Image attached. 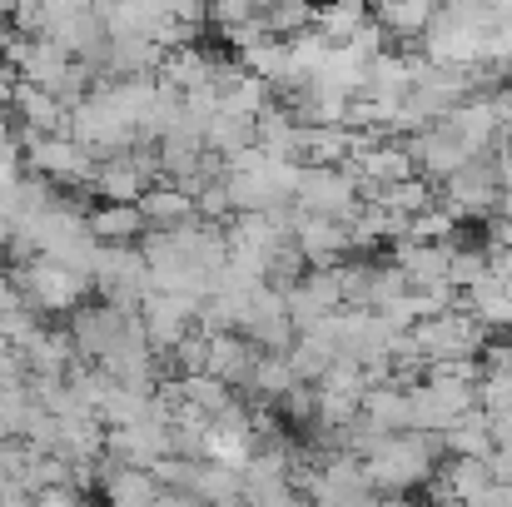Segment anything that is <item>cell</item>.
Segmentation results:
<instances>
[{"label": "cell", "mask_w": 512, "mask_h": 507, "mask_svg": "<svg viewBox=\"0 0 512 507\" xmlns=\"http://www.w3.org/2000/svg\"><path fill=\"white\" fill-rule=\"evenodd\" d=\"M378 483H388V488H408L413 478H423L428 473V443H388L378 458H373V468H368Z\"/></svg>", "instance_id": "3"}, {"label": "cell", "mask_w": 512, "mask_h": 507, "mask_svg": "<svg viewBox=\"0 0 512 507\" xmlns=\"http://www.w3.org/2000/svg\"><path fill=\"white\" fill-rule=\"evenodd\" d=\"M299 204L309 214H329V219H348L353 204H358V179L343 174V169L329 165H314V169H299Z\"/></svg>", "instance_id": "1"}, {"label": "cell", "mask_w": 512, "mask_h": 507, "mask_svg": "<svg viewBox=\"0 0 512 507\" xmlns=\"http://www.w3.org/2000/svg\"><path fill=\"white\" fill-rule=\"evenodd\" d=\"M443 10V0H373V20L388 35H423L433 25V15Z\"/></svg>", "instance_id": "4"}, {"label": "cell", "mask_w": 512, "mask_h": 507, "mask_svg": "<svg viewBox=\"0 0 512 507\" xmlns=\"http://www.w3.org/2000/svg\"><path fill=\"white\" fill-rule=\"evenodd\" d=\"M483 324L478 319H463V314H433V319H423L418 324V334H413V348L418 353H428V358H468V353H478V334Z\"/></svg>", "instance_id": "2"}, {"label": "cell", "mask_w": 512, "mask_h": 507, "mask_svg": "<svg viewBox=\"0 0 512 507\" xmlns=\"http://www.w3.org/2000/svg\"><path fill=\"white\" fill-rule=\"evenodd\" d=\"M363 25H368V0H324L319 15H314V30L329 45H348Z\"/></svg>", "instance_id": "5"}, {"label": "cell", "mask_w": 512, "mask_h": 507, "mask_svg": "<svg viewBox=\"0 0 512 507\" xmlns=\"http://www.w3.org/2000/svg\"><path fill=\"white\" fill-rule=\"evenodd\" d=\"M468 294H473V319H478V324H488V329L512 324V284L498 269L483 274L478 284H468Z\"/></svg>", "instance_id": "6"}]
</instances>
